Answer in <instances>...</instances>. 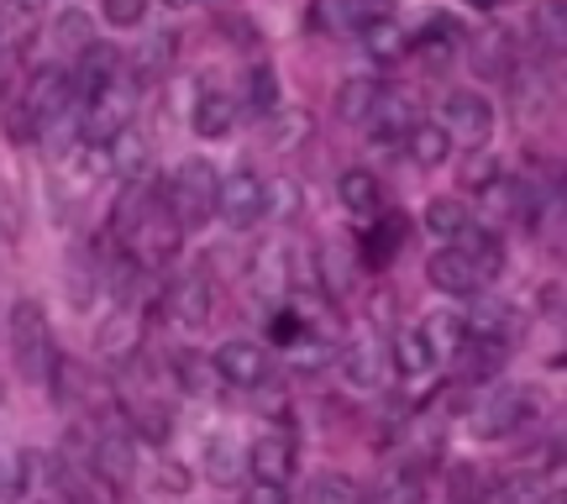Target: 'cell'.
<instances>
[{"instance_id": "6da1fadb", "label": "cell", "mask_w": 567, "mask_h": 504, "mask_svg": "<svg viewBox=\"0 0 567 504\" xmlns=\"http://www.w3.org/2000/svg\"><path fill=\"white\" fill-rule=\"evenodd\" d=\"M6 337H11V363H17L21 383H48V373L59 363V347H53V331H48V316L38 300L11 305Z\"/></svg>"}, {"instance_id": "7a4b0ae2", "label": "cell", "mask_w": 567, "mask_h": 504, "mask_svg": "<svg viewBox=\"0 0 567 504\" xmlns=\"http://www.w3.org/2000/svg\"><path fill=\"white\" fill-rule=\"evenodd\" d=\"M216 168L205 158H184L179 168H174V179H168V195H163V205L174 210V222H179V232H200L205 222H216Z\"/></svg>"}, {"instance_id": "3957f363", "label": "cell", "mask_w": 567, "mask_h": 504, "mask_svg": "<svg viewBox=\"0 0 567 504\" xmlns=\"http://www.w3.org/2000/svg\"><path fill=\"white\" fill-rule=\"evenodd\" d=\"M216 216H221L231 232H247L268 216V184L252 174V168H237L231 179L216 184Z\"/></svg>"}, {"instance_id": "277c9868", "label": "cell", "mask_w": 567, "mask_h": 504, "mask_svg": "<svg viewBox=\"0 0 567 504\" xmlns=\"http://www.w3.org/2000/svg\"><path fill=\"white\" fill-rule=\"evenodd\" d=\"M69 101H74V80H69V69H59V63H48V69H38V74H32V84L21 90V105H27V111L38 116L42 132L63 122V111H69Z\"/></svg>"}, {"instance_id": "5b68a950", "label": "cell", "mask_w": 567, "mask_h": 504, "mask_svg": "<svg viewBox=\"0 0 567 504\" xmlns=\"http://www.w3.org/2000/svg\"><path fill=\"white\" fill-rule=\"evenodd\" d=\"M122 126H132V90L116 80L111 90H101L95 101H84V142H90V147H105Z\"/></svg>"}, {"instance_id": "8992f818", "label": "cell", "mask_w": 567, "mask_h": 504, "mask_svg": "<svg viewBox=\"0 0 567 504\" xmlns=\"http://www.w3.org/2000/svg\"><path fill=\"white\" fill-rule=\"evenodd\" d=\"M216 379L231 383V389H258V383H268V373H274V358H268V347L258 342H226L216 347Z\"/></svg>"}, {"instance_id": "52a82bcc", "label": "cell", "mask_w": 567, "mask_h": 504, "mask_svg": "<svg viewBox=\"0 0 567 504\" xmlns=\"http://www.w3.org/2000/svg\"><path fill=\"white\" fill-rule=\"evenodd\" d=\"M530 410H536L530 394H520V389H499V394H488V400L478 404V415H473V436L499 442V436H509V431H520V421H526Z\"/></svg>"}, {"instance_id": "ba28073f", "label": "cell", "mask_w": 567, "mask_h": 504, "mask_svg": "<svg viewBox=\"0 0 567 504\" xmlns=\"http://www.w3.org/2000/svg\"><path fill=\"white\" fill-rule=\"evenodd\" d=\"M384 17H389V0H316L305 21L316 32H363V27H373Z\"/></svg>"}, {"instance_id": "9c48e42d", "label": "cell", "mask_w": 567, "mask_h": 504, "mask_svg": "<svg viewBox=\"0 0 567 504\" xmlns=\"http://www.w3.org/2000/svg\"><path fill=\"white\" fill-rule=\"evenodd\" d=\"M95 473H101L111 488H132V479H137V452H132V436L126 431H116V425H105L101 436H95Z\"/></svg>"}, {"instance_id": "30bf717a", "label": "cell", "mask_w": 567, "mask_h": 504, "mask_svg": "<svg viewBox=\"0 0 567 504\" xmlns=\"http://www.w3.org/2000/svg\"><path fill=\"white\" fill-rule=\"evenodd\" d=\"M425 279L436 284L442 295H457V300H473L478 289H484V279H478V268L457 253V247H442V253H431V263H425Z\"/></svg>"}, {"instance_id": "8fae6325", "label": "cell", "mask_w": 567, "mask_h": 504, "mask_svg": "<svg viewBox=\"0 0 567 504\" xmlns=\"http://www.w3.org/2000/svg\"><path fill=\"white\" fill-rule=\"evenodd\" d=\"M116 69H122L116 48H105V42H90V48L80 53V69H69V80H74V95H80V101H95L101 90H111V84H116Z\"/></svg>"}, {"instance_id": "7c38bea8", "label": "cell", "mask_w": 567, "mask_h": 504, "mask_svg": "<svg viewBox=\"0 0 567 504\" xmlns=\"http://www.w3.org/2000/svg\"><path fill=\"white\" fill-rule=\"evenodd\" d=\"M446 132L484 142L488 132H494V105H488L478 90H452V95H446Z\"/></svg>"}, {"instance_id": "4fadbf2b", "label": "cell", "mask_w": 567, "mask_h": 504, "mask_svg": "<svg viewBox=\"0 0 567 504\" xmlns=\"http://www.w3.org/2000/svg\"><path fill=\"white\" fill-rule=\"evenodd\" d=\"M405 232H410V222L400 216V210H379V216H373V226L363 232V263H368V268H389V263H394V253L405 247Z\"/></svg>"}, {"instance_id": "5bb4252c", "label": "cell", "mask_w": 567, "mask_h": 504, "mask_svg": "<svg viewBox=\"0 0 567 504\" xmlns=\"http://www.w3.org/2000/svg\"><path fill=\"white\" fill-rule=\"evenodd\" d=\"M446 247H457V253L478 268V279H494V274L505 268V247H499V237H494L488 226H478V222H467Z\"/></svg>"}, {"instance_id": "9a60e30c", "label": "cell", "mask_w": 567, "mask_h": 504, "mask_svg": "<svg viewBox=\"0 0 567 504\" xmlns=\"http://www.w3.org/2000/svg\"><path fill=\"white\" fill-rule=\"evenodd\" d=\"M163 310H168V321L184 326V331H200L205 316H210V300H205V279L200 274H189L179 279L168 295H163Z\"/></svg>"}, {"instance_id": "2e32d148", "label": "cell", "mask_w": 567, "mask_h": 504, "mask_svg": "<svg viewBox=\"0 0 567 504\" xmlns=\"http://www.w3.org/2000/svg\"><path fill=\"white\" fill-rule=\"evenodd\" d=\"M247 473H252L258 484H284V479L295 473V446H289V436H258L252 452H247Z\"/></svg>"}, {"instance_id": "e0dca14e", "label": "cell", "mask_w": 567, "mask_h": 504, "mask_svg": "<svg viewBox=\"0 0 567 504\" xmlns=\"http://www.w3.org/2000/svg\"><path fill=\"white\" fill-rule=\"evenodd\" d=\"M337 195H342V210L363 216V222H373L384 210V189H379V179L368 168H347L342 179H337Z\"/></svg>"}, {"instance_id": "ac0fdd59", "label": "cell", "mask_w": 567, "mask_h": 504, "mask_svg": "<svg viewBox=\"0 0 567 504\" xmlns=\"http://www.w3.org/2000/svg\"><path fill=\"white\" fill-rule=\"evenodd\" d=\"M505 368V342H494V337H467L463 347H457V373L473 383L494 379Z\"/></svg>"}, {"instance_id": "d6986e66", "label": "cell", "mask_w": 567, "mask_h": 504, "mask_svg": "<svg viewBox=\"0 0 567 504\" xmlns=\"http://www.w3.org/2000/svg\"><path fill=\"white\" fill-rule=\"evenodd\" d=\"M237 116H243V105L231 101L226 90H205L200 101H195V132L200 137H226L237 126Z\"/></svg>"}, {"instance_id": "ffe728a7", "label": "cell", "mask_w": 567, "mask_h": 504, "mask_svg": "<svg viewBox=\"0 0 567 504\" xmlns=\"http://www.w3.org/2000/svg\"><path fill=\"white\" fill-rule=\"evenodd\" d=\"M405 147L421 168H442V163L452 158V132H446L442 122H415L405 132Z\"/></svg>"}, {"instance_id": "44dd1931", "label": "cell", "mask_w": 567, "mask_h": 504, "mask_svg": "<svg viewBox=\"0 0 567 504\" xmlns=\"http://www.w3.org/2000/svg\"><path fill=\"white\" fill-rule=\"evenodd\" d=\"M379 95H384V84L379 80H342L337 84V116H342L347 126H363L368 116H373Z\"/></svg>"}, {"instance_id": "7402d4cb", "label": "cell", "mask_w": 567, "mask_h": 504, "mask_svg": "<svg viewBox=\"0 0 567 504\" xmlns=\"http://www.w3.org/2000/svg\"><path fill=\"white\" fill-rule=\"evenodd\" d=\"M174 373H179V389H184V394H195V400L216 394V363H210L205 352H195V347L174 352Z\"/></svg>"}, {"instance_id": "603a6c76", "label": "cell", "mask_w": 567, "mask_h": 504, "mask_svg": "<svg viewBox=\"0 0 567 504\" xmlns=\"http://www.w3.org/2000/svg\"><path fill=\"white\" fill-rule=\"evenodd\" d=\"M368 132L379 142H400L415 126V111H410L405 101H394V95H379V105H373V116H368Z\"/></svg>"}, {"instance_id": "cb8c5ba5", "label": "cell", "mask_w": 567, "mask_h": 504, "mask_svg": "<svg viewBox=\"0 0 567 504\" xmlns=\"http://www.w3.org/2000/svg\"><path fill=\"white\" fill-rule=\"evenodd\" d=\"M421 53L431 63H446L452 53H457V42H463V27H457V17H425V27H421Z\"/></svg>"}, {"instance_id": "d4e9b609", "label": "cell", "mask_w": 567, "mask_h": 504, "mask_svg": "<svg viewBox=\"0 0 567 504\" xmlns=\"http://www.w3.org/2000/svg\"><path fill=\"white\" fill-rule=\"evenodd\" d=\"M421 337H425V347H431V358L442 363V352H457V347L467 342V321L463 316H425V326H421Z\"/></svg>"}, {"instance_id": "484cf974", "label": "cell", "mask_w": 567, "mask_h": 504, "mask_svg": "<svg viewBox=\"0 0 567 504\" xmlns=\"http://www.w3.org/2000/svg\"><path fill=\"white\" fill-rule=\"evenodd\" d=\"M358 38H363V48L368 53H373V59L379 63H389V59H400V53H405L410 48V38L405 32H400V27H394V21H373V27H363V32H358Z\"/></svg>"}, {"instance_id": "4316f807", "label": "cell", "mask_w": 567, "mask_h": 504, "mask_svg": "<svg viewBox=\"0 0 567 504\" xmlns=\"http://www.w3.org/2000/svg\"><path fill=\"white\" fill-rule=\"evenodd\" d=\"M394 363H400L405 379H421V373L436 368V358H431V347H425L421 331H400V342H394Z\"/></svg>"}, {"instance_id": "83f0119b", "label": "cell", "mask_w": 567, "mask_h": 504, "mask_svg": "<svg viewBox=\"0 0 567 504\" xmlns=\"http://www.w3.org/2000/svg\"><path fill=\"white\" fill-rule=\"evenodd\" d=\"M105 158L116 163V168H122V174H137L142 163H147V142H142L137 132H132V126H122V132H116V137L105 142Z\"/></svg>"}, {"instance_id": "f1b7e54d", "label": "cell", "mask_w": 567, "mask_h": 504, "mask_svg": "<svg viewBox=\"0 0 567 504\" xmlns=\"http://www.w3.org/2000/svg\"><path fill=\"white\" fill-rule=\"evenodd\" d=\"M53 38H59V48H69V53H84V48L95 42V21L84 17V11H63V17L53 21Z\"/></svg>"}, {"instance_id": "f546056e", "label": "cell", "mask_w": 567, "mask_h": 504, "mask_svg": "<svg viewBox=\"0 0 567 504\" xmlns=\"http://www.w3.org/2000/svg\"><path fill=\"white\" fill-rule=\"evenodd\" d=\"M247 105L268 116L274 105H279V74H274V63H258L252 74H247Z\"/></svg>"}, {"instance_id": "4dcf8cb0", "label": "cell", "mask_w": 567, "mask_h": 504, "mask_svg": "<svg viewBox=\"0 0 567 504\" xmlns=\"http://www.w3.org/2000/svg\"><path fill=\"white\" fill-rule=\"evenodd\" d=\"M467 222H473V216H467L457 200H431V205H425V226H431L442 243H452V237H457Z\"/></svg>"}, {"instance_id": "1f68e13d", "label": "cell", "mask_w": 567, "mask_h": 504, "mask_svg": "<svg viewBox=\"0 0 567 504\" xmlns=\"http://www.w3.org/2000/svg\"><path fill=\"white\" fill-rule=\"evenodd\" d=\"M174 32H163V38H153V48H142L137 53V74L142 80H158L163 69H168V59H174Z\"/></svg>"}, {"instance_id": "d6a6232c", "label": "cell", "mask_w": 567, "mask_h": 504, "mask_svg": "<svg viewBox=\"0 0 567 504\" xmlns=\"http://www.w3.org/2000/svg\"><path fill=\"white\" fill-rule=\"evenodd\" d=\"M310 504H358V488L347 484L342 473H321L310 484Z\"/></svg>"}, {"instance_id": "836d02e7", "label": "cell", "mask_w": 567, "mask_h": 504, "mask_svg": "<svg viewBox=\"0 0 567 504\" xmlns=\"http://www.w3.org/2000/svg\"><path fill=\"white\" fill-rule=\"evenodd\" d=\"M425 500V488L415 473H389L384 488H379V504H421Z\"/></svg>"}, {"instance_id": "e575fe53", "label": "cell", "mask_w": 567, "mask_h": 504, "mask_svg": "<svg viewBox=\"0 0 567 504\" xmlns=\"http://www.w3.org/2000/svg\"><path fill=\"white\" fill-rule=\"evenodd\" d=\"M237 473H243V452L226 442V436H216V442H210V479H216V484H231Z\"/></svg>"}, {"instance_id": "d590c367", "label": "cell", "mask_w": 567, "mask_h": 504, "mask_svg": "<svg viewBox=\"0 0 567 504\" xmlns=\"http://www.w3.org/2000/svg\"><path fill=\"white\" fill-rule=\"evenodd\" d=\"M505 59H509V38L505 32H488L484 48L473 53V69H478V74H505Z\"/></svg>"}, {"instance_id": "8d00e7d4", "label": "cell", "mask_w": 567, "mask_h": 504, "mask_svg": "<svg viewBox=\"0 0 567 504\" xmlns=\"http://www.w3.org/2000/svg\"><path fill=\"white\" fill-rule=\"evenodd\" d=\"M494 179H499V163L488 158V153H473V158L457 168V184H463V189H488Z\"/></svg>"}, {"instance_id": "74e56055", "label": "cell", "mask_w": 567, "mask_h": 504, "mask_svg": "<svg viewBox=\"0 0 567 504\" xmlns=\"http://www.w3.org/2000/svg\"><path fill=\"white\" fill-rule=\"evenodd\" d=\"M42 137V126H38V116H32V111H27V105H11V111H6V142H38Z\"/></svg>"}, {"instance_id": "f35d334b", "label": "cell", "mask_w": 567, "mask_h": 504, "mask_svg": "<svg viewBox=\"0 0 567 504\" xmlns=\"http://www.w3.org/2000/svg\"><path fill=\"white\" fill-rule=\"evenodd\" d=\"M452 504H484V494H478V473L467 463H452Z\"/></svg>"}, {"instance_id": "ab89813d", "label": "cell", "mask_w": 567, "mask_h": 504, "mask_svg": "<svg viewBox=\"0 0 567 504\" xmlns=\"http://www.w3.org/2000/svg\"><path fill=\"white\" fill-rule=\"evenodd\" d=\"M105 27H137L147 17V0H101Z\"/></svg>"}, {"instance_id": "60d3db41", "label": "cell", "mask_w": 567, "mask_h": 504, "mask_svg": "<svg viewBox=\"0 0 567 504\" xmlns=\"http://www.w3.org/2000/svg\"><path fill=\"white\" fill-rule=\"evenodd\" d=\"M536 27H542V38H547V48L557 53L567 42V32H563V0H547L542 11H536Z\"/></svg>"}, {"instance_id": "b9f144b4", "label": "cell", "mask_w": 567, "mask_h": 504, "mask_svg": "<svg viewBox=\"0 0 567 504\" xmlns=\"http://www.w3.org/2000/svg\"><path fill=\"white\" fill-rule=\"evenodd\" d=\"M216 27H221V38H237V48H258V42H264V32H258V27H252V21H247L243 11L221 17Z\"/></svg>"}, {"instance_id": "7bdbcfd3", "label": "cell", "mask_w": 567, "mask_h": 504, "mask_svg": "<svg viewBox=\"0 0 567 504\" xmlns=\"http://www.w3.org/2000/svg\"><path fill=\"white\" fill-rule=\"evenodd\" d=\"M352 383H379V373H384V368H379V352H373V347H363V352H352Z\"/></svg>"}, {"instance_id": "ee69618b", "label": "cell", "mask_w": 567, "mask_h": 504, "mask_svg": "<svg viewBox=\"0 0 567 504\" xmlns=\"http://www.w3.org/2000/svg\"><path fill=\"white\" fill-rule=\"evenodd\" d=\"M268 331H274V342L279 347H295V342H305V326L289 316V310H279L274 321H268Z\"/></svg>"}, {"instance_id": "f6af8a7d", "label": "cell", "mask_w": 567, "mask_h": 504, "mask_svg": "<svg viewBox=\"0 0 567 504\" xmlns=\"http://www.w3.org/2000/svg\"><path fill=\"white\" fill-rule=\"evenodd\" d=\"M247 504H289V500H284V484H252Z\"/></svg>"}, {"instance_id": "bcb514c9", "label": "cell", "mask_w": 567, "mask_h": 504, "mask_svg": "<svg viewBox=\"0 0 567 504\" xmlns=\"http://www.w3.org/2000/svg\"><path fill=\"white\" fill-rule=\"evenodd\" d=\"M163 6H195V0H163Z\"/></svg>"}, {"instance_id": "7dc6e473", "label": "cell", "mask_w": 567, "mask_h": 504, "mask_svg": "<svg viewBox=\"0 0 567 504\" xmlns=\"http://www.w3.org/2000/svg\"><path fill=\"white\" fill-rule=\"evenodd\" d=\"M547 504H557V500H547Z\"/></svg>"}]
</instances>
